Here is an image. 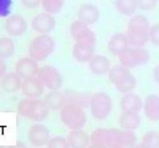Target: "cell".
<instances>
[{"instance_id": "30bf717a", "label": "cell", "mask_w": 159, "mask_h": 148, "mask_svg": "<svg viewBox=\"0 0 159 148\" xmlns=\"http://www.w3.org/2000/svg\"><path fill=\"white\" fill-rule=\"evenodd\" d=\"M56 20L52 14L41 12L33 18L31 26L35 32L40 34H48L55 28Z\"/></svg>"}, {"instance_id": "f1b7e54d", "label": "cell", "mask_w": 159, "mask_h": 148, "mask_svg": "<svg viewBox=\"0 0 159 148\" xmlns=\"http://www.w3.org/2000/svg\"><path fill=\"white\" fill-rule=\"evenodd\" d=\"M142 144L147 148H159V132L150 130L144 133Z\"/></svg>"}, {"instance_id": "ba28073f", "label": "cell", "mask_w": 159, "mask_h": 148, "mask_svg": "<svg viewBox=\"0 0 159 148\" xmlns=\"http://www.w3.org/2000/svg\"><path fill=\"white\" fill-rule=\"evenodd\" d=\"M70 33L74 39L75 43L95 47L96 36L88 25L80 20H75L70 26Z\"/></svg>"}, {"instance_id": "f546056e", "label": "cell", "mask_w": 159, "mask_h": 148, "mask_svg": "<svg viewBox=\"0 0 159 148\" xmlns=\"http://www.w3.org/2000/svg\"><path fill=\"white\" fill-rule=\"evenodd\" d=\"M46 146L47 148H70L67 138L61 136L51 138Z\"/></svg>"}, {"instance_id": "52a82bcc", "label": "cell", "mask_w": 159, "mask_h": 148, "mask_svg": "<svg viewBox=\"0 0 159 148\" xmlns=\"http://www.w3.org/2000/svg\"><path fill=\"white\" fill-rule=\"evenodd\" d=\"M120 65L127 68L141 66L150 60V54L143 47H129L119 56Z\"/></svg>"}, {"instance_id": "4dcf8cb0", "label": "cell", "mask_w": 159, "mask_h": 148, "mask_svg": "<svg viewBox=\"0 0 159 148\" xmlns=\"http://www.w3.org/2000/svg\"><path fill=\"white\" fill-rule=\"evenodd\" d=\"M158 0H138V8L144 12L152 11L156 8Z\"/></svg>"}, {"instance_id": "4fadbf2b", "label": "cell", "mask_w": 159, "mask_h": 148, "mask_svg": "<svg viewBox=\"0 0 159 148\" xmlns=\"http://www.w3.org/2000/svg\"><path fill=\"white\" fill-rule=\"evenodd\" d=\"M28 24L24 17L20 15H12L5 23L6 31L12 37H20L26 32Z\"/></svg>"}, {"instance_id": "7402d4cb", "label": "cell", "mask_w": 159, "mask_h": 148, "mask_svg": "<svg viewBox=\"0 0 159 148\" xmlns=\"http://www.w3.org/2000/svg\"><path fill=\"white\" fill-rule=\"evenodd\" d=\"M23 81L16 72L6 73L0 80V87L8 93L16 92L21 89Z\"/></svg>"}, {"instance_id": "ffe728a7", "label": "cell", "mask_w": 159, "mask_h": 148, "mask_svg": "<svg viewBox=\"0 0 159 148\" xmlns=\"http://www.w3.org/2000/svg\"><path fill=\"white\" fill-rule=\"evenodd\" d=\"M67 141L70 148H88L90 141V136L82 130H71L67 137Z\"/></svg>"}, {"instance_id": "6da1fadb", "label": "cell", "mask_w": 159, "mask_h": 148, "mask_svg": "<svg viewBox=\"0 0 159 148\" xmlns=\"http://www.w3.org/2000/svg\"><path fill=\"white\" fill-rule=\"evenodd\" d=\"M150 22L142 14L134 15L130 19L127 37L129 43L134 47H143L149 40Z\"/></svg>"}, {"instance_id": "74e56055", "label": "cell", "mask_w": 159, "mask_h": 148, "mask_svg": "<svg viewBox=\"0 0 159 148\" xmlns=\"http://www.w3.org/2000/svg\"><path fill=\"white\" fill-rule=\"evenodd\" d=\"M88 148H107V147L103 145H100V144H91V145L89 146Z\"/></svg>"}, {"instance_id": "8d00e7d4", "label": "cell", "mask_w": 159, "mask_h": 148, "mask_svg": "<svg viewBox=\"0 0 159 148\" xmlns=\"http://www.w3.org/2000/svg\"><path fill=\"white\" fill-rule=\"evenodd\" d=\"M7 148H27V147H26V146L23 143L17 142L16 144H14V145L9 146V147H7Z\"/></svg>"}, {"instance_id": "e0dca14e", "label": "cell", "mask_w": 159, "mask_h": 148, "mask_svg": "<svg viewBox=\"0 0 159 148\" xmlns=\"http://www.w3.org/2000/svg\"><path fill=\"white\" fill-rule=\"evenodd\" d=\"M144 114L151 121H159V96L152 94L148 96L144 101Z\"/></svg>"}, {"instance_id": "44dd1931", "label": "cell", "mask_w": 159, "mask_h": 148, "mask_svg": "<svg viewBox=\"0 0 159 148\" xmlns=\"http://www.w3.org/2000/svg\"><path fill=\"white\" fill-rule=\"evenodd\" d=\"M144 106V102L138 95L129 92L121 98L120 108L122 111L139 112Z\"/></svg>"}, {"instance_id": "8fae6325", "label": "cell", "mask_w": 159, "mask_h": 148, "mask_svg": "<svg viewBox=\"0 0 159 148\" xmlns=\"http://www.w3.org/2000/svg\"><path fill=\"white\" fill-rule=\"evenodd\" d=\"M50 131L43 124H34L28 131V140L34 147H43L49 141Z\"/></svg>"}, {"instance_id": "5bb4252c", "label": "cell", "mask_w": 159, "mask_h": 148, "mask_svg": "<svg viewBox=\"0 0 159 148\" xmlns=\"http://www.w3.org/2000/svg\"><path fill=\"white\" fill-rule=\"evenodd\" d=\"M100 17L99 9L96 5L85 3L79 7L78 11V19L88 26L96 23Z\"/></svg>"}, {"instance_id": "7a4b0ae2", "label": "cell", "mask_w": 159, "mask_h": 148, "mask_svg": "<svg viewBox=\"0 0 159 148\" xmlns=\"http://www.w3.org/2000/svg\"><path fill=\"white\" fill-rule=\"evenodd\" d=\"M50 110L44 100L39 98H25L17 105V111L20 116L35 122L45 120L49 116Z\"/></svg>"}, {"instance_id": "d4e9b609", "label": "cell", "mask_w": 159, "mask_h": 148, "mask_svg": "<svg viewBox=\"0 0 159 148\" xmlns=\"http://www.w3.org/2000/svg\"><path fill=\"white\" fill-rule=\"evenodd\" d=\"M115 6L121 15L131 16L138 8V0H115Z\"/></svg>"}, {"instance_id": "f35d334b", "label": "cell", "mask_w": 159, "mask_h": 148, "mask_svg": "<svg viewBox=\"0 0 159 148\" xmlns=\"http://www.w3.org/2000/svg\"><path fill=\"white\" fill-rule=\"evenodd\" d=\"M134 148H147L145 147V146L144 145V144L141 143V144H136V145L134 147Z\"/></svg>"}, {"instance_id": "836d02e7", "label": "cell", "mask_w": 159, "mask_h": 148, "mask_svg": "<svg viewBox=\"0 0 159 148\" xmlns=\"http://www.w3.org/2000/svg\"><path fill=\"white\" fill-rule=\"evenodd\" d=\"M42 0H21V3L25 8L33 9H36L41 4Z\"/></svg>"}, {"instance_id": "ab89813d", "label": "cell", "mask_w": 159, "mask_h": 148, "mask_svg": "<svg viewBox=\"0 0 159 148\" xmlns=\"http://www.w3.org/2000/svg\"><path fill=\"white\" fill-rule=\"evenodd\" d=\"M0 148H2V147H1V146H0Z\"/></svg>"}, {"instance_id": "d590c367", "label": "cell", "mask_w": 159, "mask_h": 148, "mask_svg": "<svg viewBox=\"0 0 159 148\" xmlns=\"http://www.w3.org/2000/svg\"><path fill=\"white\" fill-rule=\"evenodd\" d=\"M153 78L154 80L155 81L156 83L159 85V65H157L153 70Z\"/></svg>"}, {"instance_id": "d6a6232c", "label": "cell", "mask_w": 159, "mask_h": 148, "mask_svg": "<svg viewBox=\"0 0 159 148\" xmlns=\"http://www.w3.org/2000/svg\"><path fill=\"white\" fill-rule=\"evenodd\" d=\"M12 0H0V17H6L12 9Z\"/></svg>"}, {"instance_id": "2e32d148", "label": "cell", "mask_w": 159, "mask_h": 148, "mask_svg": "<svg viewBox=\"0 0 159 148\" xmlns=\"http://www.w3.org/2000/svg\"><path fill=\"white\" fill-rule=\"evenodd\" d=\"M89 69L96 75H103L107 74L111 68V64L108 57L102 54H96L89 61Z\"/></svg>"}, {"instance_id": "484cf974", "label": "cell", "mask_w": 159, "mask_h": 148, "mask_svg": "<svg viewBox=\"0 0 159 148\" xmlns=\"http://www.w3.org/2000/svg\"><path fill=\"white\" fill-rule=\"evenodd\" d=\"M136 134L131 130H120L117 143L114 148H134L137 144Z\"/></svg>"}, {"instance_id": "3957f363", "label": "cell", "mask_w": 159, "mask_h": 148, "mask_svg": "<svg viewBox=\"0 0 159 148\" xmlns=\"http://www.w3.org/2000/svg\"><path fill=\"white\" fill-rule=\"evenodd\" d=\"M109 80L120 92H131L137 86V79L130 69L120 65H115L108 73Z\"/></svg>"}, {"instance_id": "7c38bea8", "label": "cell", "mask_w": 159, "mask_h": 148, "mask_svg": "<svg viewBox=\"0 0 159 148\" xmlns=\"http://www.w3.org/2000/svg\"><path fill=\"white\" fill-rule=\"evenodd\" d=\"M39 69L40 68L37 61L30 57H23L19 60L15 67L16 73L23 80L35 77Z\"/></svg>"}, {"instance_id": "277c9868", "label": "cell", "mask_w": 159, "mask_h": 148, "mask_svg": "<svg viewBox=\"0 0 159 148\" xmlns=\"http://www.w3.org/2000/svg\"><path fill=\"white\" fill-rule=\"evenodd\" d=\"M61 122L71 130H82L87 123V117L82 105L67 102L60 110Z\"/></svg>"}, {"instance_id": "1f68e13d", "label": "cell", "mask_w": 159, "mask_h": 148, "mask_svg": "<svg viewBox=\"0 0 159 148\" xmlns=\"http://www.w3.org/2000/svg\"><path fill=\"white\" fill-rule=\"evenodd\" d=\"M149 41L159 47V23L152 25L149 30Z\"/></svg>"}, {"instance_id": "d6986e66", "label": "cell", "mask_w": 159, "mask_h": 148, "mask_svg": "<svg viewBox=\"0 0 159 148\" xmlns=\"http://www.w3.org/2000/svg\"><path fill=\"white\" fill-rule=\"evenodd\" d=\"M128 39L126 34H116L110 38L108 43V50L112 54L119 57L129 48Z\"/></svg>"}, {"instance_id": "603a6c76", "label": "cell", "mask_w": 159, "mask_h": 148, "mask_svg": "<svg viewBox=\"0 0 159 148\" xmlns=\"http://www.w3.org/2000/svg\"><path fill=\"white\" fill-rule=\"evenodd\" d=\"M66 96L59 90H53L48 92L44 97V102L51 110H61L67 103Z\"/></svg>"}, {"instance_id": "8992f818", "label": "cell", "mask_w": 159, "mask_h": 148, "mask_svg": "<svg viewBox=\"0 0 159 148\" xmlns=\"http://www.w3.org/2000/svg\"><path fill=\"white\" fill-rule=\"evenodd\" d=\"M90 112L95 119L103 120L110 116L113 108L112 99L105 92H96L89 98Z\"/></svg>"}, {"instance_id": "ac0fdd59", "label": "cell", "mask_w": 159, "mask_h": 148, "mask_svg": "<svg viewBox=\"0 0 159 148\" xmlns=\"http://www.w3.org/2000/svg\"><path fill=\"white\" fill-rule=\"evenodd\" d=\"M141 118L138 112L123 111L119 117V124L124 130H137L140 127Z\"/></svg>"}, {"instance_id": "e575fe53", "label": "cell", "mask_w": 159, "mask_h": 148, "mask_svg": "<svg viewBox=\"0 0 159 148\" xmlns=\"http://www.w3.org/2000/svg\"><path fill=\"white\" fill-rule=\"evenodd\" d=\"M6 74V65L3 59L0 58V80Z\"/></svg>"}, {"instance_id": "5b68a950", "label": "cell", "mask_w": 159, "mask_h": 148, "mask_svg": "<svg viewBox=\"0 0 159 148\" xmlns=\"http://www.w3.org/2000/svg\"><path fill=\"white\" fill-rule=\"evenodd\" d=\"M55 43L48 34H40L30 43L28 54L31 58L37 61H42L48 58L54 51Z\"/></svg>"}, {"instance_id": "9a60e30c", "label": "cell", "mask_w": 159, "mask_h": 148, "mask_svg": "<svg viewBox=\"0 0 159 148\" xmlns=\"http://www.w3.org/2000/svg\"><path fill=\"white\" fill-rule=\"evenodd\" d=\"M21 91L26 98L37 99L43 95L44 87L37 78L34 77L23 81Z\"/></svg>"}, {"instance_id": "83f0119b", "label": "cell", "mask_w": 159, "mask_h": 148, "mask_svg": "<svg viewBox=\"0 0 159 148\" xmlns=\"http://www.w3.org/2000/svg\"><path fill=\"white\" fill-rule=\"evenodd\" d=\"M64 2L65 0H42L41 5L45 12L53 15L61 10Z\"/></svg>"}, {"instance_id": "4316f807", "label": "cell", "mask_w": 159, "mask_h": 148, "mask_svg": "<svg viewBox=\"0 0 159 148\" xmlns=\"http://www.w3.org/2000/svg\"><path fill=\"white\" fill-rule=\"evenodd\" d=\"M15 52V44L9 37L0 38V58L6 59L12 57Z\"/></svg>"}, {"instance_id": "cb8c5ba5", "label": "cell", "mask_w": 159, "mask_h": 148, "mask_svg": "<svg viewBox=\"0 0 159 148\" xmlns=\"http://www.w3.org/2000/svg\"><path fill=\"white\" fill-rule=\"evenodd\" d=\"M74 58L80 63H86L95 55V47L75 43L72 49Z\"/></svg>"}, {"instance_id": "9c48e42d", "label": "cell", "mask_w": 159, "mask_h": 148, "mask_svg": "<svg viewBox=\"0 0 159 148\" xmlns=\"http://www.w3.org/2000/svg\"><path fill=\"white\" fill-rule=\"evenodd\" d=\"M37 78L43 87L51 91L59 90L63 85V78L58 70L51 65H44L39 69Z\"/></svg>"}]
</instances>
